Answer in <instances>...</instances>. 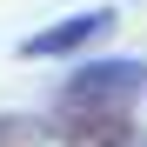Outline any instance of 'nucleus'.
Wrapping results in <instances>:
<instances>
[{"instance_id": "nucleus-1", "label": "nucleus", "mask_w": 147, "mask_h": 147, "mask_svg": "<svg viewBox=\"0 0 147 147\" xmlns=\"http://www.w3.org/2000/svg\"><path fill=\"white\" fill-rule=\"evenodd\" d=\"M47 134L60 147H140L134 107H107V100H54Z\"/></svg>"}, {"instance_id": "nucleus-2", "label": "nucleus", "mask_w": 147, "mask_h": 147, "mask_svg": "<svg viewBox=\"0 0 147 147\" xmlns=\"http://www.w3.org/2000/svg\"><path fill=\"white\" fill-rule=\"evenodd\" d=\"M147 87V67L140 60H87L67 74V87L54 94V100H107V107H134Z\"/></svg>"}, {"instance_id": "nucleus-3", "label": "nucleus", "mask_w": 147, "mask_h": 147, "mask_svg": "<svg viewBox=\"0 0 147 147\" xmlns=\"http://www.w3.org/2000/svg\"><path fill=\"white\" fill-rule=\"evenodd\" d=\"M114 7H87V13H67V20H54V27H40V34H27L13 47L20 60H60V54H80V47H94V40H107L114 34Z\"/></svg>"}, {"instance_id": "nucleus-4", "label": "nucleus", "mask_w": 147, "mask_h": 147, "mask_svg": "<svg viewBox=\"0 0 147 147\" xmlns=\"http://www.w3.org/2000/svg\"><path fill=\"white\" fill-rule=\"evenodd\" d=\"M47 140V120L34 114H0V147H40Z\"/></svg>"}]
</instances>
